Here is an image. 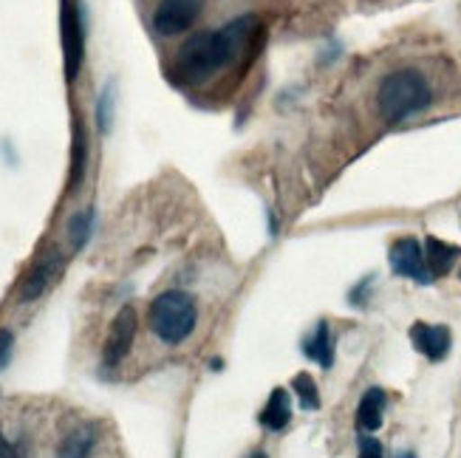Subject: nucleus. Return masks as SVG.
Instances as JSON below:
<instances>
[{
    "label": "nucleus",
    "instance_id": "ddd939ff",
    "mask_svg": "<svg viewBox=\"0 0 461 458\" xmlns=\"http://www.w3.org/2000/svg\"><path fill=\"white\" fill-rule=\"evenodd\" d=\"M303 354L309 356V360L320 363V368L334 365V340H331V331H329L326 320H320L314 334L303 340Z\"/></svg>",
    "mask_w": 461,
    "mask_h": 458
},
{
    "label": "nucleus",
    "instance_id": "2eb2a0df",
    "mask_svg": "<svg viewBox=\"0 0 461 458\" xmlns=\"http://www.w3.org/2000/svg\"><path fill=\"white\" fill-rule=\"evenodd\" d=\"M96 445V430L91 425L71 430L57 450V458H91Z\"/></svg>",
    "mask_w": 461,
    "mask_h": 458
},
{
    "label": "nucleus",
    "instance_id": "9d476101",
    "mask_svg": "<svg viewBox=\"0 0 461 458\" xmlns=\"http://www.w3.org/2000/svg\"><path fill=\"white\" fill-rule=\"evenodd\" d=\"M385 408H388V396L383 388H368L366 396L359 400V408H357V425L374 433L383 427V419H385Z\"/></svg>",
    "mask_w": 461,
    "mask_h": 458
},
{
    "label": "nucleus",
    "instance_id": "423d86ee",
    "mask_svg": "<svg viewBox=\"0 0 461 458\" xmlns=\"http://www.w3.org/2000/svg\"><path fill=\"white\" fill-rule=\"evenodd\" d=\"M133 337H136V311L131 306H125L113 317L108 337H105V348H103V365L105 368H116L125 360V356L131 354Z\"/></svg>",
    "mask_w": 461,
    "mask_h": 458
},
{
    "label": "nucleus",
    "instance_id": "4be33fe9",
    "mask_svg": "<svg viewBox=\"0 0 461 458\" xmlns=\"http://www.w3.org/2000/svg\"><path fill=\"white\" fill-rule=\"evenodd\" d=\"M396 458H416V453H411V450H405V453H399Z\"/></svg>",
    "mask_w": 461,
    "mask_h": 458
},
{
    "label": "nucleus",
    "instance_id": "7ed1b4c3",
    "mask_svg": "<svg viewBox=\"0 0 461 458\" xmlns=\"http://www.w3.org/2000/svg\"><path fill=\"white\" fill-rule=\"evenodd\" d=\"M195 301L187 292H162L158 297H153V303L148 306V323L150 331L167 346H178L185 343L187 337L195 328Z\"/></svg>",
    "mask_w": 461,
    "mask_h": 458
},
{
    "label": "nucleus",
    "instance_id": "6e6552de",
    "mask_svg": "<svg viewBox=\"0 0 461 458\" xmlns=\"http://www.w3.org/2000/svg\"><path fill=\"white\" fill-rule=\"evenodd\" d=\"M59 269H63V257H59L57 249H43V252H40L37 261L32 264V269L26 272L23 283H20V303L37 301V297L54 283V277L59 274Z\"/></svg>",
    "mask_w": 461,
    "mask_h": 458
},
{
    "label": "nucleus",
    "instance_id": "a211bd4d",
    "mask_svg": "<svg viewBox=\"0 0 461 458\" xmlns=\"http://www.w3.org/2000/svg\"><path fill=\"white\" fill-rule=\"evenodd\" d=\"M96 113H99V128L108 130V128H111V113H113V88H111V85L103 91V96H99V108H96Z\"/></svg>",
    "mask_w": 461,
    "mask_h": 458
},
{
    "label": "nucleus",
    "instance_id": "f3484780",
    "mask_svg": "<svg viewBox=\"0 0 461 458\" xmlns=\"http://www.w3.org/2000/svg\"><path fill=\"white\" fill-rule=\"evenodd\" d=\"M91 229H94V210H83V212H77V215L71 218V224H68V235H71V244H74V249L86 247V241L91 238Z\"/></svg>",
    "mask_w": 461,
    "mask_h": 458
},
{
    "label": "nucleus",
    "instance_id": "f03ea898",
    "mask_svg": "<svg viewBox=\"0 0 461 458\" xmlns=\"http://www.w3.org/2000/svg\"><path fill=\"white\" fill-rule=\"evenodd\" d=\"M376 103L388 122H402V119L425 111L430 105V85H428V79L413 68L393 71L379 83Z\"/></svg>",
    "mask_w": 461,
    "mask_h": 458
},
{
    "label": "nucleus",
    "instance_id": "aec40b11",
    "mask_svg": "<svg viewBox=\"0 0 461 458\" xmlns=\"http://www.w3.org/2000/svg\"><path fill=\"white\" fill-rule=\"evenodd\" d=\"M0 458H29L23 445H17V442H9L4 439V433H0Z\"/></svg>",
    "mask_w": 461,
    "mask_h": 458
},
{
    "label": "nucleus",
    "instance_id": "0eeeda50",
    "mask_svg": "<svg viewBox=\"0 0 461 458\" xmlns=\"http://www.w3.org/2000/svg\"><path fill=\"white\" fill-rule=\"evenodd\" d=\"M391 269L402 277H411L416 283H430L433 274L428 269V261H425V249L419 247L416 238H399V241L391 247Z\"/></svg>",
    "mask_w": 461,
    "mask_h": 458
},
{
    "label": "nucleus",
    "instance_id": "4468645a",
    "mask_svg": "<svg viewBox=\"0 0 461 458\" xmlns=\"http://www.w3.org/2000/svg\"><path fill=\"white\" fill-rule=\"evenodd\" d=\"M461 255L458 247L453 244H445V241H438V238H428L425 241V261H428V269L433 277H442L453 269L456 264V257Z\"/></svg>",
    "mask_w": 461,
    "mask_h": 458
},
{
    "label": "nucleus",
    "instance_id": "412c9836",
    "mask_svg": "<svg viewBox=\"0 0 461 458\" xmlns=\"http://www.w3.org/2000/svg\"><path fill=\"white\" fill-rule=\"evenodd\" d=\"M12 343H14V337L12 331H0V371H4V365H9V356H12Z\"/></svg>",
    "mask_w": 461,
    "mask_h": 458
},
{
    "label": "nucleus",
    "instance_id": "1a4fd4ad",
    "mask_svg": "<svg viewBox=\"0 0 461 458\" xmlns=\"http://www.w3.org/2000/svg\"><path fill=\"white\" fill-rule=\"evenodd\" d=\"M411 343L419 354H425L430 363L445 360L450 354V328L447 326H428V323H413L411 326Z\"/></svg>",
    "mask_w": 461,
    "mask_h": 458
},
{
    "label": "nucleus",
    "instance_id": "6ab92c4d",
    "mask_svg": "<svg viewBox=\"0 0 461 458\" xmlns=\"http://www.w3.org/2000/svg\"><path fill=\"white\" fill-rule=\"evenodd\" d=\"M359 458H385L383 445H379L374 436H363V439H359Z\"/></svg>",
    "mask_w": 461,
    "mask_h": 458
},
{
    "label": "nucleus",
    "instance_id": "5701e85b",
    "mask_svg": "<svg viewBox=\"0 0 461 458\" xmlns=\"http://www.w3.org/2000/svg\"><path fill=\"white\" fill-rule=\"evenodd\" d=\"M249 458H267V453H252Z\"/></svg>",
    "mask_w": 461,
    "mask_h": 458
},
{
    "label": "nucleus",
    "instance_id": "9b49d317",
    "mask_svg": "<svg viewBox=\"0 0 461 458\" xmlns=\"http://www.w3.org/2000/svg\"><path fill=\"white\" fill-rule=\"evenodd\" d=\"M258 422L264 425L267 430H284L289 422H292V400H289V391L286 388H275L269 402L260 410Z\"/></svg>",
    "mask_w": 461,
    "mask_h": 458
},
{
    "label": "nucleus",
    "instance_id": "f257e3e1",
    "mask_svg": "<svg viewBox=\"0 0 461 458\" xmlns=\"http://www.w3.org/2000/svg\"><path fill=\"white\" fill-rule=\"evenodd\" d=\"M260 20L255 14H244L230 20L227 26L215 31H198L176 54V74L185 83H204L218 68L230 66L232 59L244 54L258 31Z\"/></svg>",
    "mask_w": 461,
    "mask_h": 458
},
{
    "label": "nucleus",
    "instance_id": "20e7f679",
    "mask_svg": "<svg viewBox=\"0 0 461 458\" xmlns=\"http://www.w3.org/2000/svg\"><path fill=\"white\" fill-rule=\"evenodd\" d=\"M59 34H63V59H66V79L74 83L79 66H83L86 51V29H83V12L77 0H63L59 9Z\"/></svg>",
    "mask_w": 461,
    "mask_h": 458
},
{
    "label": "nucleus",
    "instance_id": "f8f14e48",
    "mask_svg": "<svg viewBox=\"0 0 461 458\" xmlns=\"http://www.w3.org/2000/svg\"><path fill=\"white\" fill-rule=\"evenodd\" d=\"M88 165V133L86 125L74 119V142H71V170H68V193H77L86 178Z\"/></svg>",
    "mask_w": 461,
    "mask_h": 458
},
{
    "label": "nucleus",
    "instance_id": "dca6fc26",
    "mask_svg": "<svg viewBox=\"0 0 461 458\" xmlns=\"http://www.w3.org/2000/svg\"><path fill=\"white\" fill-rule=\"evenodd\" d=\"M292 388H294L300 408H303V410H317L320 408V391H317V385H314V380L309 373H297Z\"/></svg>",
    "mask_w": 461,
    "mask_h": 458
},
{
    "label": "nucleus",
    "instance_id": "39448f33",
    "mask_svg": "<svg viewBox=\"0 0 461 458\" xmlns=\"http://www.w3.org/2000/svg\"><path fill=\"white\" fill-rule=\"evenodd\" d=\"M198 12H202V0H162L153 12V29L165 37L187 31Z\"/></svg>",
    "mask_w": 461,
    "mask_h": 458
}]
</instances>
